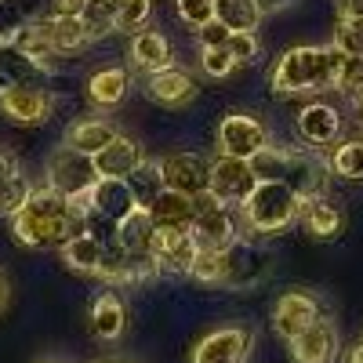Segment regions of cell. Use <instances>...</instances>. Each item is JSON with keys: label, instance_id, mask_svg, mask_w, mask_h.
<instances>
[{"label": "cell", "instance_id": "obj_1", "mask_svg": "<svg viewBox=\"0 0 363 363\" xmlns=\"http://www.w3.org/2000/svg\"><path fill=\"white\" fill-rule=\"evenodd\" d=\"M11 233L22 247H33V251L62 247L66 240L87 233V211L73 203L66 193L44 186L33 189V196L22 203L18 215H11Z\"/></svg>", "mask_w": 363, "mask_h": 363}, {"label": "cell", "instance_id": "obj_2", "mask_svg": "<svg viewBox=\"0 0 363 363\" xmlns=\"http://www.w3.org/2000/svg\"><path fill=\"white\" fill-rule=\"evenodd\" d=\"M345 55L338 48H291L277 69L272 91L277 95H306V91H335Z\"/></svg>", "mask_w": 363, "mask_h": 363}, {"label": "cell", "instance_id": "obj_3", "mask_svg": "<svg viewBox=\"0 0 363 363\" xmlns=\"http://www.w3.org/2000/svg\"><path fill=\"white\" fill-rule=\"evenodd\" d=\"M306 196H298L287 182H258L255 193L244 200V222L251 233L272 236V233H284L291 229L301 215H306Z\"/></svg>", "mask_w": 363, "mask_h": 363}, {"label": "cell", "instance_id": "obj_4", "mask_svg": "<svg viewBox=\"0 0 363 363\" xmlns=\"http://www.w3.org/2000/svg\"><path fill=\"white\" fill-rule=\"evenodd\" d=\"M102 174H99V167H95V157H87V153H80V149H73V145H58V149H51V157H48V186L51 189H58V193H66L69 200H77V196H84L91 186H95Z\"/></svg>", "mask_w": 363, "mask_h": 363}, {"label": "cell", "instance_id": "obj_5", "mask_svg": "<svg viewBox=\"0 0 363 363\" xmlns=\"http://www.w3.org/2000/svg\"><path fill=\"white\" fill-rule=\"evenodd\" d=\"M196 203V218H193V233L203 247H229L233 240H240V229H236V215L233 207L222 203L211 189H203L200 196H193Z\"/></svg>", "mask_w": 363, "mask_h": 363}, {"label": "cell", "instance_id": "obj_6", "mask_svg": "<svg viewBox=\"0 0 363 363\" xmlns=\"http://www.w3.org/2000/svg\"><path fill=\"white\" fill-rule=\"evenodd\" d=\"M258 186V174L251 167V160H240V157H218L211 160V178H207V189L215 193L222 203L229 207H244V200L255 193Z\"/></svg>", "mask_w": 363, "mask_h": 363}, {"label": "cell", "instance_id": "obj_7", "mask_svg": "<svg viewBox=\"0 0 363 363\" xmlns=\"http://www.w3.org/2000/svg\"><path fill=\"white\" fill-rule=\"evenodd\" d=\"M73 203H80L87 215H95V218H106V222H120V218H128L131 211L138 207L131 186H128V178H99L95 186H91L84 196H77Z\"/></svg>", "mask_w": 363, "mask_h": 363}, {"label": "cell", "instance_id": "obj_8", "mask_svg": "<svg viewBox=\"0 0 363 363\" xmlns=\"http://www.w3.org/2000/svg\"><path fill=\"white\" fill-rule=\"evenodd\" d=\"M218 145H222L225 157L251 160L269 145V131H265L262 120H255L247 113H229L218 124Z\"/></svg>", "mask_w": 363, "mask_h": 363}, {"label": "cell", "instance_id": "obj_9", "mask_svg": "<svg viewBox=\"0 0 363 363\" xmlns=\"http://www.w3.org/2000/svg\"><path fill=\"white\" fill-rule=\"evenodd\" d=\"M200 247L203 244L196 240L193 229H157V240H153V255H157L160 269L174 272V277H189Z\"/></svg>", "mask_w": 363, "mask_h": 363}, {"label": "cell", "instance_id": "obj_10", "mask_svg": "<svg viewBox=\"0 0 363 363\" xmlns=\"http://www.w3.org/2000/svg\"><path fill=\"white\" fill-rule=\"evenodd\" d=\"M265 272H269V255L258 244H251L247 236L233 240V244L225 247V280H222L225 287L247 291L265 277Z\"/></svg>", "mask_w": 363, "mask_h": 363}, {"label": "cell", "instance_id": "obj_11", "mask_svg": "<svg viewBox=\"0 0 363 363\" xmlns=\"http://www.w3.org/2000/svg\"><path fill=\"white\" fill-rule=\"evenodd\" d=\"M251 352V330L244 327H218L203 335V342L193 349L189 363H244Z\"/></svg>", "mask_w": 363, "mask_h": 363}, {"label": "cell", "instance_id": "obj_12", "mask_svg": "<svg viewBox=\"0 0 363 363\" xmlns=\"http://www.w3.org/2000/svg\"><path fill=\"white\" fill-rule=\"evenodd\" d=\"M51 91L44 87H8L0 91V113H4L11 124H44L51 116Z\"/></svg>", "mask_w": 363, "mask_h": 363}, {"label": "cell", "instance_id": "obj_13", "mask_svg": "<svg viewBox=\"0 0 363 363\" xmlns=\"http://www.w3.org/2000/svg\"><path fill=\"white\" fill-rule=\"evenodd\" d=\"M320 320V306H316V298L313 294H301V291H291L277 301V309H272V330L291 342L298 338L306 327H313Z\"/></svg>", "mask_w": 363, "mask_h": 363}, {"label": "cell", "instance_id": "obj_14", "mask_svg": "<svg viewBox=\"0 0 363 363\" xmlns=\"http://www.w3.org/2000/svg\"><path fill=\"white\" fill-rule=\"evenodd\" d=\"M287 345H291V359L294 363H335L338 349H342L335 323H327V320H316L313 327H306Z\"/></svg>", "mask_w": 363, "mask_h": 363}, {"label": "cell", "instance_id": "obj_15", "mask_svg": "<svg viewBox=\"0 0 363 363\" xmlns=\"http://www.w3.org/2000/svg\"><path fill=\"white\" fill-rule=\"evenodd\" d=\"M164 167V182L167 189L174 193H186V196H200L207 189V178H211V164L196 153H171L160 160Z\"/></svg>", "mask_w": 363, "mask_h": 363}, {"label": "cell", "instance_id": "obj_16", "mask_svg": "<svg viewBox=\"0 0 363 363\" xmlns=\"http://www.w3.org/2000/svg\"><path fill=\"white\" fill-rule=\"evenodd\" d=\"M327 171H330V160L316 157V153H306V149H291V160H287V174L284 182L298 193V196H320L323 186H327Z\"/></svg>", "mask_w": 363, "mask_h": 363}, {"label": "cell", "instance_id": "obj_17", "mask_svg": "<svg viewBox=\"0 0 363 363\" xmlns=\"http://www.w3.org/2000/svg\"><path fill=\"white\" fill-rule=\"evenodd\" d=\"M145 95L167 106V109H182V106H189L196 99V84L186 69H178V66H167L160 73H149L145 80Z\"/></svg>", "mask_w": 363, "mask_h": 363}, {"label": "cell", "instance_id": "obj_18", "mask_svg": "<svg viewBox=\"0 0 363 363\" xmlns=\"http://www.w3.org/2000/svg\"><path fill=\"white\" fill-rule=\"evenodd\" d=\"M4 40H8L15 51H22L26 58H33L44 73H55V69H58V58H62V51L51 44V37L44 33L40 22H29V26L11 29V33H4Z\"/></svg>", "mask_w": 363, "mask_h": 363}, {"label": "cell", "instance_id": "obj_19", "mask_svg": "<svg viewBox=\"0 0 363 363\" xmlns=\"http://www.w3.org/2000/svg\"><path fill=\"white\" fill-rule=\"evenodd\" d=\"M298 131L313 145H330V142H338V135H342V116H338L335 106L313 102V106H306L298 113Z\"/></svg>", "mask_w": 363, "mask_h": 363}, {"label": "cell", "instance_id": "obj_20", "mask_svg": "<svg viewBox=\"0 0 363 363\" xmlns=\"http://www.w3.org/2000/svg\"><path fill=\"white\" fill-rule=\"evenodd\" d=\"M142 160H145V157H142L138 142L128 138V135H116V138L102 149V153H95V167H99L102 178H128Z\"/></svg>", "mask_w": 363, "mask_h": 363}, {"label": "cell", "instance_id": "obj_21", "mask_svg": "<svg viewBox=\"0 0 363 363\" xmlns=\"http://www.w3.org/2000/svg\"><path fill=\"white\" fill-rule=\"evenodd\" d=\"M131 66L138 73H160L171 66V44L164 33H157V29H142V33H135L131 40Z\"/></svg>", "mask_w": 363, "mask_h": 363}, {"label": "cell", "instance_id": "obj_22", "mask_svg": "<svg viewBox=\"0 0 363 363\" xmlns=\"http://www.w3.org/2000/svg\"><path fill=\"white\" fill-rule=\"evenodd\" d=\"M153 240H157V222L149 215V207H135L128 218L116 222V244L131 255L153 251Z\"/></svg>", "mask_w": 363, "mask_h": 363}, {"label": "cell", "instance_id": "obj_23", "mask_svg": "<svg viewBox=\"0 0 363 363\" xmlns=\"http://www.w3.org/2000/svg\"><path fill=\"white\" fill-rule=\"evenodd\" d=\"M157 229H193V218H196V203L193 196L186 193H174V189H164L157 196V203L149 207Z\"/></svg>", "mask_w": 363, "mask_h": 363}, {"label": "cell", "instance_id": "obj_24", "mask_svg": "<svg viewBox=\"0 0 363 363\" xmlns=\"http://www.w3.org/2000/svg\"><path fill=\"white\" fill-rule=\"evenodd\" d=\"M128 87H131L128 69L106 66V69H99V73L87 77V99L95 102V106H102V109H109V106H120V102H124Z\"/></svg>", "mask_w": 363, "mask_h": 363}, {"label": "cell", "instance_id": "obj_25", "mask_svg": "<svg viewBox=\"0 0 363 363\" xmlns=\"http://www.w3.org/2000/svg\"><path fill=\"white\" fill-rule=\"evenodd\" d=\"M116 135H120V131L109 124V120L84 116V120H77V124L66 131V145L80 149V153H87V157H95V153H102V149H106Z\"/></svg>", "mask_w": 363, "mask_h": 363}, {"label": "cell", "instance_id": "obj_26", "mask_svg": "<svg viewBox=\"0 0 363 363\" xmlns=\"http://www.w3.org/2000/svg\"><path fill=\"white\" fill-rule=\"evenodd\" d=\"M62 262L77 272H91V277H99V269H102V258H106V244L95 236V233H80L73 240H66L62 247Z\"/></svg>", "mask_w": 363, "mask_h": 363}, {"label": "cell", "instance_id": "obj_27", "mask_svg": "<svg viewBox=\"0 0 363 363\" xmlns=\"http://www.w3.org/2000/svg\"><path fill=\"white\" fill-rule=\"evenodd\" d=\"M33 77H48L33 58H26L22 51H15L8 40L4 48H0V91H8V87H37Z\"/></svg>", "mask_w": 363, "mask_h": 363}, {"label": "cell", "instance_id": "obj_28", "mask_svg": "<svg viewBox=\"0 0 363 363\" xmlns=\"http://www.w3.org/2000/svg\"><path fill=\"white\" fill-rule=\"evenodd\" d=\"M265 4L262 0H215V18L225 22L233 33H255L262 26Z\"/></svg>", "mask_w": 363, "mask_h": 363}, {"label": "cell", "instance_id": "obj_29", "mask_svg": "<svg viewBox=\"0 0 363 363\" xmlns=\"http://www.w3.org/2000/svg\"><path fill=\"white\" fill-rule=\"evenodd\" d=\"M40 26H44V33L51 37V44L62 51V55H77L84 44H91L80 15H51V18H44Z\"/></svg>", "mask_w": 363, "mask_h": 363}, {"label": "cell", "instance_id": "obj_30", "mask_svg": "<svg viewBox=\"0 0 363 363\" xmlns=\"http://www.w3.org/2000/svg\"><path fill=\"white\" fill-rule=\"evenodd\" d=\"M128 186H131V193H135L138 207H153V203H157V196L167 189L160 160H142V164L128 174Z\"/></svg>", "mask_w": 363, "mask_h": 363}, {"label": "cell", "instance_id": "obj_31", "mask_svg": "<svg viewBox=\"0 0 363 363\" xmlns=\"http://www.w3.org/2000/svg\"><path fill=\"white\" fill-rule=\"evenodd\" d=\"M91 327H95V335L102 342H116L120 335H124V301H120L113 291L95 301V309H91Z\"/></svg>", "mask_w": 363, "mask_h": 363}, {"label": "cell", "instance_id": "obj_32", "mask_svg": "<svg viewBox=\"0 0 363 363\" xmlns=\"http://www.w3.org/2000/svg\"><path fill=\"white\" fill-rule=\"evenodd\" d=\"M301 222L309 225V233L316 240H330V236H338L342 233V211L335 203H327L323 196H313L306 203V215H301Z\"/></svg>", "mask_w": 363, "mask_h": 363}, {"label": "cell", "instance_id": "obj_33", "mask_svg": "<svg viewBox=\"0 0 363 363\" xmlns=\"http://www.w3.org/2000/svg\"><path fill=\"white\" fill-rule=\"evenodd\" d=\"M330 171L359 182L363 178V138H345L335 153H330Z\"/></svg>", "mask_w": 363, "mask_h": 363}, {"label": "cell", "instance_id": "obj_34", "mask_svg": "<svg viewBox=\"0 0 363 363\" xmlns=\"http://www.w3.org/2000/svg\"><path fill=\"white\" fill-rule=\"evenodd\" d=\"M80 18H84V29H87L91 40H102V37H109V33H120L109 0H87V8H84Z\"/></svg>", "mask_w": 363, "mask_h": 363}, {"label": "cell", "instance_id": "obj_35", "mask_svg": "<svg viewBox=\"0 0 363 363\" xmlns=\"http://www.w3.org/2000/svg\"><path fill=\"white\" fill-rule=\"evenodd\" d=\"M287 160H291V149H284V145H265L258 157H251V167H255L258 182H284Z\"/></svg>", "mask_w": 363, "mask_h": 363}, {"label": "cell", "instance_id": "obj_36", "mask_svg": "<svg viewBox=\"0 0 363 363\" xmlns=\"http://www.w3.org/2000/svg\"><path fill=\"white\" fill-rule=\"evenodd\" d=\"M189 277L200 284H222L225 280V247H200Z\"/></svg>", "mask_w": 363, "mask_h": 363}, {"label": "cell", "instance_id": "obj_37", "mask_svg": "<svg viewBox=\"0 0 363 363\" xmlns=\"http://www.w3.org/2000/svg\"><path fill=\"white\" fill-rule=\"evenodd\" d=\"M33 196V189H29V178L22 171H15L11 178L0 182V215H18L22 203Z\"/></svg>", "mask_w": 363, "mask_h": 363}, {"label": "cell", "instance_id": "obj_38", "mask_svg": "<svg viewBox=\"0 0 363 363\" xmlns=\"http://www.w3.org/2000/svg\"><path fill=\"white\" fill-rule=\"evenodd\" d=\"M113 4V15H116V29L120 33H131V29L145 26L149 11H153V4L149 0H109Z\"/></svg>", "mask_w": 363, "mask_h": 363}, {"label": "cell", "instance_id": "obj_39", "mask_svg": "<svg viewBox=\"0 0 363 363\" xmlns=\"http://www.w3.org/2000/svg\"><path fill=\"white\" fill-rule=\"evenodd\" d=\"M330 48H338L349 58H363V18H338Z\"/></svg>", "mask_w": 363, "mask_h": 363}, {"label": "cell", "instance_id": "obj_40", "mask_svg": "<svg viewBox=\"0 0 363 363\" xmlns=\"http://www.w3.org/2000/svg\"><path fill=\"white\" fill-rule=\"evenodd\" d=\"M335 91H342L352 106L363 102V58H349V55H345V62H342V69H338Z\"/></svg>", "mask_w": 363, "mask_h": 363}, {"label": "cell", "instance_id": "obj_41", "mask_svg": "<svg viewBox=\"0 0 363 363\" xmlns=\"http://www.w3.org/2000/svg\"><path fill=\"white\" fill-rule=\"evenodd\" d=\"M200 66H203L207 77L222 80V77H229V73L236 69V58H233L229 48H203V51H200Z\"/></svg>", "mask_w": 363, "mask_h": 363}, {"label": "cell", "instance_id": "obj_42", "mask_svg": "<svg viewBox=\"0 0 363 363\" xmlns=\"http://www.w3.org/2000/svg\"><path fill=\"white\" fill-rule=\"evenodd\" d=\"M174 11L182 22H189V26H207L211 18H215V0H174Z\"/></svg>", "mask_w": 363, "mask_h": 363}, {"label": "cell", "instance_id": "obj_43", "mask_svg": "<svg viewBox=\"0 0 363 363\" xmlns=\"http://www.w3.org/2000/svg\"><path fill=\"white\" fill-rule=\"evenodd\" d=\"M225 48L233 51L236 66H247V62H255V58H258V37L255 33H233Z\"/></svg>", "mask_w": 363, "mask_h": 363}, {"label": "cell", "instance_id": "obj_44", "mask_svg": "<svg viewBox=\"0 0 363 363\" xmlns=\"http://www.w3.org/2000/svg\"><path fill=\"white\" fill-rule=\"evenodd\" d=\"M196 37H200V48H225L229 37H233V29L225 22H218V18H211L207 26L196 29Z\"/></svg>", "mask_w": 363, "mask_h": 363}, {"label": "cell", "instance_id": "obj_45", "mask_svg": "<svg viewBox=\"0 0 363 363\" xmlns=\"http://www.w3.org/2000/svg\"><path fill=\"white\" fill-rule=\"evenodd\" d=\"M87 0H55L51 4V15H84Z\"/></svg>", "mask_w": 363, "mask_h": 363}, {"label": "cell", "instance_id": "obj_46", "mask_svg": "<svg viewBox=\"0 0 363 363\" xmlns=\"http://www.w3.org/2000/svg\"><path fill=\"white\" fill-rule=\"evenodd\" d=\"M338 18H363V0H335Z\"/></svg>", "mask_w": 363, "mask_h": 363}, {"label": "cell", "instance_id": "obj_47", "mask_svg": "<svg viewBox=\"0 0 363 363\" xmlns=\"http://www.w3.org/2000/svg\"><path fill=\"white\" fill-rule=\"evenodd\" d=\"M15 171H18L15 157H11V153H0V182H4V178H11Z\"/></svg>", "mask_w": 363, "mask_h": 363}, {"label": "cell", "instance_id": "obj_48", "mask_svg": "<svg viewBox=\"0 0 363 363\" xmlns=\"http://www.w3.org/2000/svg\"><path fill=\"white\" fill-rule=\"evenodd\" d=\"M345 363H363V342L349 349V356H345Z\"/></svg>", "mask_w": 363, "mask_h": 363}, {"label": "cell", "instance_id": "obj_49", "mask_svg": "<svg viewBox=\"0 0 363 363\" xmlns=\"http://www.w3.org/2000/svg\"><path fill=\"white\" fill-rule=\"evenodd\" d=\"M0 301H4V284H0Z\"/></svg>", "mask_w": 363, "mask_h": 363}, {"label": "cell", "instance_id": "obj_50", "mask_svg": "<svg viewBox=\"0 0 363 363\" xmlns=\"http://www.w3.org/2000/svg\"><path fill=\"white\" fill-rule=\"evenodd\" d=\"M109 363H128V359H109Z\"/></svg>", "mask_w": 363, "mask_h": 363}, {"label": "cell", "instance_id": "obj_51", "mask_svg": "<svg viewBox=\"0 0 363 363\" xmlns=\"http://www.w3.org/2000/svg\"><path fill=\"white\" fill-rule=\"evenodd\" d=\"M356 109H359V116H363V102H359V106H356Z\"/></svg>", "mask_w": 363, "mask_h": 363}, {"label": "cell", "instance_id": "obj_52", "mask_svg": "<svg viewBox=\"0 0 363 363\" xmlns=\"http://www.w3.org/2000/svg\"><path fill=\"white\" fill-rule=\"evenodd\" d=\"M40 363H58V359H40Z\"/></svg>", "mask_w": 363, "mask_h": 363}]
</instances>
